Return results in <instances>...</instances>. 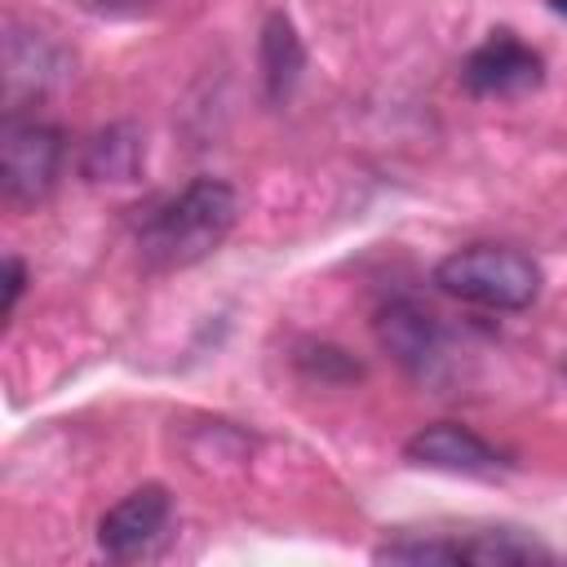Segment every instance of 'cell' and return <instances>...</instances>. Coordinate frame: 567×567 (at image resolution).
Here are the masks:
<instances>
[{
    "label": "cell",
    "instance_id": "cell-1",
    "mask_svg": "<svg viewBox=\"0 0 567 567\" xmlns=\"http://www.w3.org/2000/svg\"><path fill=\"white\" fill-rule=\"evenodd\" d=\"M235 217H239L235 190L221 177H195L142 221L137 252L151 270H186L226 244Z\"/></svg>",
    "mask_w": 567,
    "mask_h": 567
},
{
    "label": "cell",
    "instance_id": "cell-2",
    "mask_svg": "<svg viewBox=\"0 0 567 567\" xmlns=\"http://www.w3.org/2000/svg\"><path fill=\"white\" fill-rule=\"evenodd\" d=\"M434 284L483 310H527L540 292V270L527 252L505 244H470L434 266Z\"/></svg>",
    "mask_w": 567,
    "mask_h": 567
},
{
    "label": "cell",
    "instance_id": "cell-3",
    "mask_svg": "<svg viewBox=\"0 0 567 567\" xmlns=\"http://www.w3.org/2000/svg\"><path fill=\"white\" fill-rule=\"evenodd\" d=\"M62 164V137L35 120H9L0 133V186L9 204H40Z\"/></svg>",
    "mask_w": 567,
    "mask_h": 567
},
{
    "label": "cell",
    "instance_id": "cell-4",
    "mask_svg": "<svg viewBox=\"0 0 567 567\" xmlns=\"http://www.w3.org/2000/svg\"><path fill=\"white\" fill-rule=\"evenodd\" d=\"M168 518H173V501L159 483H146L137 492H128L124 501H115L102 523H97V540L111 558H142L151 554L164 532H168Z\"/></svg>",
    "mask_w": 567,
    "mask_h": 567
},
{
    "label": "cell",
    "instance_id": "cell-5",
    "mask_svg": "<svg viewBox=\"0 0 567 567\" xmlns=\"http://www.w3.org/2000/svg\"><path fill=\"white\" fill-rule=\"evenodd\" d=\"M461 75L474 93H492V97L523 93V89L540 84V53L527 49L523 40H514L509 31H501V35H492L487 44H478L470 53Z\"/></svg>",
    "mask_w": 567,
    "mask_h": 567
},
{
    "label": "cell",
    "instance_id": "cell-6",
    "mask_svg": "<svg viewBox=\"0 0 567 567\" xmlns=\"http://www.w3.org/2000/svg\"><path fill=\"white\" fill-rule=\"evenodd\" d=\"M403 452L412 465H430V470H447V474H487L501 465V452L483 434H474L470 425H456V421L416 430Z\"/></svg>",
    "mask_w": 567,
    "mask_h": 567
},
{
    "label": "cell",
    "instance_id": "cell-7",
    "mask_svg": "<svg viewBox=\"0 0 567 567\" xmlns=\"http://www.w3.org/2000/svg\"><path fill=\"white\" fill-rule=\"evenodd\" d=\"M377 337L381 346L412 372H430V363L439 359V328L434 315L416 310L412 301H390L377 319Z\"/></svg>",
    "mask_w": 567,
    "mask_h": 567
},
{
    "label": "cell",
    "instance_id": "cell-8",
    "mask_svg": "<svg viewBox=\"0 0 567 567\" xmlns=\"http://www.w3.org/2000/svg\"><path fill=\"white\" fill-rule=\"evenodd\" d=\"M301 66H306V49H301L292 22H288L284 13H275V18L266 22V31H261V75H266V93L279 102V97L297 84Z\"/></svg>",
    "mask_w": 567,
    "mask_h": 567
},
{
    "label": "cell",
    "instance_id": "cell-9",
    "mask_svg": "<svg viewBox=\"0 0 567 567\" xmlns=\"http://www.w3.org/2000/svg\"><path fill=\"white\" fill-rule=\"evenodd\" d=\"M461 563L478 567H518V563H549V549L518 532H478L470 540H456Z\"/></svg>",
    "mask_w": 567,
    "mask_h": 567
},
{
    "label": "cell",
    "instance_id": "cell-10",
    "mask_svg": "<svg viewBox=\"0 0 567 567\" xmlns=\"http://www.w3.org/2000/svg\"><path fill=\"white\" fill-rule=\"evenodd\" d=\"M372 558L377 563H416V567H425V563H461V549H456V540L399 536V540H385Z\"/></svg>",
    "mask_w": 567,
    "mask_h": 567
},
{
    "label": "cell",
    "instance_id": "cell-11",
    "mask_svg": "<svg viewBox=\"0 0 567 567\" xmlns=\"http://www.w3.org/2000/svg\"><path fill=\"white\" fill-rule=\"evenodd\" d=\"M71 4H80L89 13H102V18H133V13L151 9L155 0H71Z\"/></svg>",
    "mask_w": 567,
    "mask_h": 567
},
{
    "label": "cell",
    "instance_id": "cell-12",
    "mask_svg": "<svg viewBox=\"0 0 567 567\" xmlns=\"http://www.w3.org/2000/svg\"><path fill=\"white\" fill-rule=\"evenodd\" d=\"M22 284H27V266H22L18 257H9V261H4V306H0V315H4V319H9L13 310H18Z\"/></svg>",
    "mask_w": 567,
    "mask_h": 567
},
{
    "label": "cell",
    "instance_id": "cell-13",
    "mask_svg": "<svg viewBox=\"0 0 567 567\" xmlns=\"http://www.w3.org/2000/svg\"><path fill=\"white\" fill-rule=\"evenodd\" d=\"M549 9H554V13H563V18H567V0H549Z\"/></svg>",
    "mask_w": 567,
    "mask_h": 567
}]
</instances>
